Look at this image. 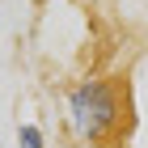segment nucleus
I'll use <instances>...</instances> for the list:
<instances>
[{
	"instance_id": "nucleus-1",
	"label": "nucleus",
	"mask_w": 148,
	"mask_h": 148,
	"mask_svg": "<svg viewBox=\"0 0 148 148\" xmlns=\"http://www.w3.org/2000/svg\"><path fill=\"white\" fill-rule=\"evenodd\" d=\"M123 114H127V93L110 76H85L64 97V123H68L72 140H80L89 148H102L106 140L119 136Z\"/></svg>"
},
{
	"instance_id": "nucleus-2",
	"label": "nucleus",
	"mask_w": 148,
	"mask_h": 148,
	"mask_svg": "<svg viewBox=\"0 0 148 148\" xmlns=\"http://www.w3.org/2000/svg\"><path fill=\"white\" fill-rule=\"evenodd\" d=\"M17 148H47V136L38 123H17Z\"/></svg>"
}]
</instances>
